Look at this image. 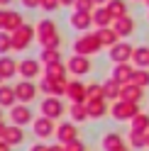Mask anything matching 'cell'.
Returning a JSON list of instances; mask_svg holds the SVG:
<instances>
[{
	"label": "cell",
	"instance_id": "cell-1",
	"mask_svg": "<svg viewBox=\"0 0 149 151\" xmlns=\"http://www.w3.org/2000/svg\"><path fill=\"white\" fill-rule=\"evenodd\" d=\"M37 39H39L42 49H61V34L56 29V22L51 17H44V20L37 22Z\"/></svg>",
	"mask_w": 149,
	"mask_h": 151
},
{
	"label": "cell",
	"instance_id": "cell-2",
	"mask_svg": "<svg viewBox=\"0 0 149 151\" xmlns=\"http://www.w3.org/2000/svg\"><path fill=\"white\" fill-rule=\"evenodd\" d=\"M139 112H142L139 102H129V100H122V98L110 105V115H113V119H117V122H132Z\"/></svg>",
	"mask_w": 149,
	"mask_h": 151
},
{
	"label": "cell",
	"instance_id": "cell-3",
	"mask_svg": "<svg viewBox=\"0 0 149 151\" xmlns=\"http://www.w3.org/2000/svg\"><path fill=\"white\" fill-rule=\"evenodd\" d=\"M39 112L44 117H49V119H61L69 112V107L64 105L61 98H56V95H44L42 102H39Z\"/></svg>",
	"mask_w": 149,
	"mask_h": 151
},
{
	"label": "cell",
	"instance_id": "cell-4",
	"mask_svg": "<svg viewBox=\"0 0 149 151\" xmlns=\"http://www.w3.org/2000/svg\"><path fill=\"white\" fill-rule=\"evenodd\" d=\"M100 49H103V46H100L95 32L93 34H83V37H78V39L73 42V54H78V56H93Z\"/></svg>",
	"mask_w": 149,
	"mask_h": 151
},
{
	"label": "cell",
	"instance_id": "cell-5",
	"mask_svg": "<svg viewBox=\"0 0 149 151\" xmlns=\"http://www.w3.org/2000/svg\"><path fill=\"white\" fill-rule=\"evenodd\" d=\"M37 37V29L32 24H22L17 32H12V51H25V49H30V44L32 39Z\"/></svg>",
	"mask_w": 149,
	"mask_h": 151
},
{
	"label": "cell",
	"instance_id": "cell-6",
	"mask_svg": "<svg viewBox=\"0 0 149 151\" xmlns=\"http://www.w3.org/2000/svg\"><path fill=\"white\" fill-rule=\"evenodd\" d=\"M66 88H69V78H59V81H54V78H46V76H42V81H39V93H44V95H66Z\"/></svg>",
	"mask_w": 149,
	"mask_h": 151
},
{
	"label": "cell",
	"instance_id": "cell-7",
	"mask_svg": "<svg viewBox=\"0 0 149 151\" xmlns=\"http://www.w3.org/2000/svg\"><path fill=\"white\" fill-rule=\"evenodd\" d=\"M32 132H34L37 139H49V137L56 134V119H49V117H44V115L34 117V122H32Z\"/></svg>",
	"mask_w": 149,
	"mask_h": 151
},
{
	"label": "cell",
	"instance_id": "cell-8",
	"mask_svg": "<svg viewBox=\"0 0 149 151\" xmlns=\"http://www.w3.org/2000/svg\"><path fill=\"white\" fill-rule=\"evenodd\" d=\"M66 66H69V73H71V76H76V78H83V76H88L90 68H93L90 56H78V54H73L71 59L66 61Z\"/></svg>",
	"mask_w": 149,
	"mask_h": 151
},
{
	"label": "cell",
	"instance_id": "cell-9",
	"mask_svg": "<svg viewBox=\"0 0 149 151\" xmlns=\"http://www.w3.org/2000/svg\"><path fill=\"white\" fill-rule=\"evenodd\" d=\"M108 54H110V61L113 63H132L135 46L129 42H120V44L113 46V49H108Z\"/></svg>",
	"mask_w": 149,
	"mask_h": 151
},
{
	"label": "cell",
	"instance_id": "cell-10",
	"mask_svg": "<svg viewBox=\"0 0 149 151\" xmlns=\"http://www.w3.org/2000/svg\"><path fill=\"white\" fill-rule=\"evenodd\" d=\"M15 93H17V102L30 105V102L37 98V93H39V86L32 83V81H20V83H15Z\"/></svg>",
	"mask_w": 149,
	"mask_h": 151
},
{
	"label": "cell",
	"instance_id": "cell-11",
	"mask_svg": "<svg viewBox=\"0 0 149 151\" xmlns=\"http://www.w3.org/2000/svg\"><path fill=\"white\" fill-rule=\"evenodd\" d=\"M54 137H56L59 144L66 146V144H71V141L78 139V124H76V122H71V119H69V122H59L56 134H54Z\"/></svg>",
	"mask_w": 149,
	"mask_h": 151
},
{
	"label": "cell",
	"instance_id": "cell-12",
	"mask_svg": "<svg viewBox=\"0 0 149 151\" xmlns=\"http://www.w3.org/2000/svg\"><path fill=\"white\" fill-rule=\"evenodd\" d=\"M10 122H12V124H20V127L32 124V122H34L32 107H30V105H22V102H17L15 107H10Z\"/></svg>",
	"mask_w": 149,
	"mask_h": 151
},
{
	"label": "cell",
	"instance_id": "cell-13",
	"mask_svg": "<svg viewBox=\"0 0 149 151\" xmlns=\"http://www.w3.org/2000/svg\"><path fill=\"white\" fill-rule=\"evenodd\" d=\"M66 98H69L71 102H86V100H88V83H83L81 78H73V81H69Z\"/></svg>",
	"mask_w": 149,
	"mask_h": 151
},
{
	"label": "cell",
	"instance_id": "cell-14",
	"mask_svg": "<svg viewBox=\"0 0 149 151\" xmlns=\"http://www.w3.org/2000/svg\"><path fill=\"white\" fill-rule=\"evenodd\" d=\"M42 61L39 59H22L20 61V78L22 81H34L37 76H39V71H42Z\"/></svg>",
	"mask_w": 149,
	"mask_h": 151
},
{
	"label": "cell",
	"instance_id": "cell-15",
	"mask_svg": "<svg viewBox=\"0 0 149 151\" xmlns=\"http://www.w3.org/2000/svg\"><path fill=\"white\" fill-rule=\"evenodd\" d=\"M135 63H115L113 66V71H110V76L117 81V83H132V76H135Z\"/></svg>",
	"mask_w": 149,
	"mask_h": 151
},
{
	"label": "cell",
	"instance_id": "cell-16",
	"mask_svg": "<svg viewBox=\"0 0 149 151\" xmlns=\"http://www.w3.org/2000/svg\"><path fill=\"white\" fill-rule=\"evenodd\" d=\"M69 24L76 32H88L90 27H93V12H71Z\"/></svg>",
	"mask_w": 149,
	"mask_h": 151
},
{
	"label": "cell",
	"instance_id": "cell-17",
	"mask_svg": "<svg viewBox=\"0 0 149 151\" xmlns=\"http://www.w3.org/2000/svg\"><path fill=\"white\" fill-rule=\"evenodd\" d=\"M95 37H98V42L103 49H113L115 44H120L122 39H120V34L113 29V27H103V29H95Z\"/></svg>",
	"mask_w": 149,
	"mask_h": 151
},
{
	"label": "cell",
	"instance_id": "cell-18",
	"mask_svg": "<svg viewBox=\"0 0 149 151\" xmlns=\"http://www.w3.org/2000/svg\"><path fill=\"white\" fill-rule=\"evenodd\" d=\"M86 107H88L90 119H103L108 112H110L108 100H105V98H100V100H88V102H86Z\"/></svg>",
	"mask_w": 149,
	"mask_h": 151
},
{
	"label": "cell",
	"instance_id": "cell-19",
	"mask_svg": "<svg viewBox=\"0 0 149 151\" xmlns=\"http://www.w3.org/2000/svg\"><path fill=\"white\" fill-rule=\"evenodd\" d=\"M113 29L120 34V39H125V37H132V34H135L137 27H135V20L127 15V17H120V20L113 22Z\"/></svg>",
	"mask_w": 149,
	"mask_h": 151
},
{
	"label": "cell",
	"instance_id": "cell-20",
	"mask_svg": "<svg viewBox=\"0 0 149 151\" xmlns=\"http://www.w3.org/2000/svg\"><path fill=\"white\" fill-rule=\"evenodd\" d=\"M0 73H3V78H15L17 73H20V61H15L12 56H0Z\"/></svg>",
	"mask_w": 149,
	"mask_h": 151
},
{
	"label": "cell",
	"instance_id": "cell-21",
	"mask_svg": "<svg viewBox=\"0 0 149 151\" xmlns=\"http://www.w3.org/2000/svg\"><path fill=\"white\" fill-rule=\"evenodd\" d=\"M3 141H7L10 146H20L22 141H25V127H20V124H7Z\"/></svg>",
	"mask_w": 149,
	"mask_h": 151
},
{
	"label": "cell",
	"instance_id": "cell-22",
	"mask_svg": "<svg viewBox=\"0 0 149 151\" xmlns=\"http://www.w3.org/2000/svg\"><path fill=\"white\" fill-rule=\"evenodd\" d=\"M69 117H71V122H76V124H83V122H88L90 115H88L86 102H71V107H69Z\"/></svg>",
	"mask_w": 149,
	"mask_h": 151
},
{
	"label": "cell",
	"instance_id": "cell-23",
	"mask_svg": "<svg viewBox=\"0 0 149 151\" xmlns=\"http://www.w3.org/2000/svg\"><path fill=\"white\" fill-rule=\"evenodd\" d=\"M120 93H122V83H117L113 76L103 81V95H105V100H113V102L120 100Z\"/></svg>",
	"mask_w": 149,
	"mask_h": 151
},
{
	"label": "cell",
	"instance_id": "cell-24",
	"mask_svg": "<svg viewBox=\"0 0 149 151\" xmlns=\"http://www.w3.org/2000/svg\"><path fill=\"white\" fill-rule=\"evenodd\" d=\"M113 15L108 12V7H95L93 10V27H98V29H103V27H113Z\"/></svg>",
	"mask_w": 149,
	"mask_h": 151
},
{
	"label": "cell",
	"instance_id": "cell-25",
	"mask_svg": "<svg viewBox=\"0 0 149 151\" xmlns=\"http://www.w3.org/2000/svg\"><path fill=\"white\" fill-rule=\"evenodd\" d=\"M44 76H46V78H54V81L66 78V76H69V66H66V61H59V63H49V66H44Z\"/></svg>",
	"mask_w": 149,
	"mask_h": 151
},
{
	"label": "cell",
	"instance_id": "cell-26",
	"mask_svg": "<svg viewBox=\"0 0 149 151\" xmlns=\"http://www.w3.org/2000/svg\"><path fill=\"white\" fill-rule=\"evenodd\" d=\"M17 105V93L15 86H0V107H15Z\"/></svg>",
	"mask_w": 149,
	"mask_h": 151
},
{
	"label": "cell",
	"instance_id": "cell-27",
	"mask_svg": "<svg viewBox=\"0 0 149 151\" xmlns=\"http://www.w3.org/2000/svg\"><path fill=\"white\" fill-rule=\"evenodd\" d=\"M142 95H144V88L135 86V83H125V86H122V93H120V98H122V100H129V102H139Z\"/></svg>",
	"mask_w": 149,
	"mask_h": 151
},
{
	"label": "cell",
	"instance_id": "cell-28",
	"mask_svg": "<svg viewBox=\"0 0 149 151\" xmlns=\"http://www.w3.org/2000/svg\"><path fill=\"white\" fill-rule=\"evenodd\" d=\"M132 63L135 68H149V46H135Z\"/></svg>",
	"mask_w": 149,
	"mask_h": 151
},
{
	"label": "cell",
	"instance_id": "cell-29",
	"mask_svg": "<svg viewBox=\"0 0 149 151\" xmlns=\"http://www.w3.org/2000/svg\"><path fill=\"white\" fill-rule=\"evenodd\" d=\"M100 144H103V151H113L117 146H122L125 141H122V137H120L117 132H105L103 139H100Z\"/></svg>",
	"mask_w": 149,
	"mask_h": 151
},
{
	"label": "cell",
	"instance_id": "cell-30",
	"mask_svg": "<svg viewBox=\"0 0 149 151\" xmlns=\"http://www.w3.org/2000/svg\"><path fill=\"white\" fill-rule=\"evenodd\" d=\"M105 7H108V12L113 15V20L127 17V3H125V0H110V3H108Z\"/></svg>",
	"mask_w": 149,
	"mask_h": 151
},
{
	"label": "cell",
	"instance_id": "cell-31",
	"mask_svg": "<svg viewBox=\"0 0 149 151\" xmlns=\"http://www.w3.org/2000/svg\"><path fill=\"white\" fill-rule=\"evenodd\" d=\"M129 129H132V132H144V134H147V132H149V115H147V112H139V115L129 122Z\"/></svg>",
	"mask_w": 149,
	"mask_h": 151
},
{
	"label": "cell",
	"instance_id": "cell-32",
	"mask_svg": "<svg viewBox=\"0 0 149 151\" xmlns=\"http://www.w3.org/2000/svg\"><path fill=\"white\" fill-rule=\"evenodd\" d=\"M22 24H27V22H25V17L17 12V10H10V17H7V27H5V32H10V34H12V32L20 29Z\"/></svg>",
	"mask_w": 149,
	"mask_h": 151
},
{
	"label": "cell",
	"instance_id": "cell-33",
	"mask_svg": "<svg viewBox=\"0 0 149 151\" xmlns=\"http://www.w3.org/2000/svg\"><path fill=\"white\" fill-rule=\"evenodd\" d=\"M39 61H42L44 66H49V63H59V61H61V49H42Z\"/></svg>",
	"mask_w": 149,
	"mask_h": 151
},
{
	"label": "cell",
	"instance_id": "cell-34",
	"mask_svg": "<svg viewBox=\"0 0 149 151\" xmlns=\"http://www.w3.org/2000/svg\"><path fill=\"white\" fill-rule=\"evenodd\" d=\"M129 146H132V149H144L147 146V134H144V132H132V129H129Z\"/></svg>",
	"mask_w": 149,
	"mask_h": 151
},
{
	"label": "cell",
	"instance_id": "cell-35",
	"mask_svg": "<svg viewBox=\"0 0 149 151\" xmlns=\"http://www.w3.org/2000/svg\"><path fill=\"white\" fill-rule=\"evenodd\" d=\"M10 51H12V34L0 32V56H7Z\"/></svg>",
	"mask_w": 149,
	"mask_h": 151
},
{
	"label": "cell",
	"instance_id": "cell-36",
	"mask_svg": "<svg viewBox=\"0 0 149 151\" xmlns=\"http://www.w3.org/2000/svg\"><path fill=\"white\" fill-rule=\"evenodd\" d=\"M132 83L139 88H147L149 86V68H137L135 76H132Z\"/></svg>",
	"mask_w": 149,
	"mask_h": 151
},
{
	"label": "cell",
	"instance_id": "cell-37",
	"mask_svg": "<svg viewBox=\"0 0 149 151\" xmlns=\"http://www.w3.org/2000/svg\"><path fill=\"white\" fill-rule=\"evenodd\" d=\"M100 98H105L103 95V83H88V100H100Z\"/></svg>",
	"mask_w": 149,
	"mask_h": 151
},
{
	"label": "cell",
	"instance_id": "cell-38",
	"mask_svg": "<svg viewBox=\"0 0 149 151\" xmlns=\"http://www.w3.org/2000/svg\"><path fill=\"white\" fill-rule=\"evenodd\" d=\"M93 10H95L93 0H76V5H73V12H93Z\"/></svg>",
	"mask_w": 149,
	"mask_h": 151
},
{
	"label": "cell",
	"instance_id": "cell-39",
	"mask_svg": "<svg viewBox=\"0 0 149 151\" xmlns=\"http://www.w3.org/2000/svg\"><path fill=\"white\" fill-rule=\"evenodd\" d=\"M42 10L44 12H54V10H59V7H61V0H42Z\"/></svg>",
	"mask_w": 149,
	"mask_h": 151
},
{
	"label": "cell",
	"instance_id": "cell-40",
	"mask_svg": "<svg viewBox=\"0 0 149 151\" xmlns=\"http://www.w3.org/2000/svg\"><path fill=\"white\" fill-rule=\"evenodd\" d=\"M7 17H10V10H7V7H0V32H5V27H7Z\"/></svg>",
	"mask_w": 149,
	"mask_h": 151
},
{
	"label": "cell",
	"instance_id": "cell-41",
	"mask_svg": "<svg viewBox=\"0 0 149 151\" xmlns=\"http://www.w3.org/2000/svg\"><path fill=\"white\" fill-rule=\"evenodd\" d=\"M66 151H86V144H83L81 139L71 141V144H66Z\"/></svg>",
	"mask_w": 149,
	"mask_h": 151
},
{
	"label": "cell",
	"instance_id": "cell-42",
	"mask_svg": "<svg viewBox=\"0 0 149 151\" xmlns=\"http://www.w3.org/2000/svg\"><path fill=\"white\" fill-rule=\"evenodd\" d=\"M20 3L27 7V10H37V7L42 5V0H20Z\"/></svg>",
	"mask_w": 149,
	"mask_h": 151
},
{
	"label": "cell",
	"instance_id": "cell-43",
	"mask_svg": "<svg viewBox=\"0 0 149 151\" xmlns=\"http://www.w3.org/2000/svg\"><path fill=\"white\" fill-rule=\"evenodd\" d=\"M30 151H49V144H44V141H37V144L30 146Z\"/></svg>",
	"mask_w": 149,
	"mask_h": 151
},
{
	"label": "cell",
	"instance_id": "cell-44",
	"mask_svg": "<svg viewBox=\"0 0 149 151\" xmlns=\"http://www.w3.org/2000/svg\"><path fill=\"white\" fill-rule=\"evenodd\" d=\"M49 151H66V146H64V144H59V141H56V144H51V146H49Z\"/></svg>",
	"mask_w": 149,
	"mask_h": 151
},
{
	"label": "cell",
	"instance_id": "cell-45",
	"mask_svg": "<svg viewBox=\"0 0 149 151\" xmlns=\"http://www.w3.org/2000/svg\"><path fill=\"white\" fill-rule=\"evenodd\" d=\"M0 151H12V146L7 144V141H3V139H0Z\"/></svg>",
	"mask_w": 149,
	"mask_h": 151
},
{
	"label": "cell",
	"instance_id": "cell-46",
	"mask_svg": "<svg viewBox=\"0 0 149 151\" xmlns=\"http://www.w3.org/2000/svg\"><path fill=\"white\" fill-rule=\"evenodd\" d=\"M110 3V0H93V5H95V7H105Z\"/></svg>",
	"mask_w": 149,
	"mask_h": 151
},
{
	"label": "cell",
	"instance_id": "cell-47",
	"mask_svg": "<svg viewBox=\"0 0 149 151\" xmlns=\"http://www.w3.org/2000/svg\"><path fill=\"white\" fill-rule=\"evenodd\" d=\"M76 5V0H61V7H73Z\"/></svg>",
	"mask_w": 149,
	"mask_h": 151
},
{
	"label": "cell",
	"instance_id": "cell-48",
	"mask_svg": "<svg viewBox=\"0 0 149 151\" xmlns=\"http://www.w3.org/2000/svg\"><path fill=\"white\" fill-rule=\"evenodd\" d=\"M5 129H7V124H5V122H3V119H0V139H3V137H5Z\"/></svg>",
	"mask_w": 149,
	"mask_h": 151
},
{
	"label": "cell",
	"instance_id": "cell-49",
	"mask_svg": "<svg viewBox=\"0 0 149 151\" xmlns=\"http://www.w3.org/2000/svg\"><path fill=\"white\" fill-rule=\"evenodd\" d=\"M113 151H129V146H127V144H122V146H117V149H113Z\"/></svg>",
	"mask_w": 149,
	"mask_h": 151
},
{
	"label": "cell",
	"instance_id": "cell-50",
	"mask_svg": "<svg viewBox=\"0 0 149 151\" xmlns=\"http://www.w3.org/2000/svg\"><path fill=\"white\" fill-rule=\"evenodd\" d=\"M12 3V0H0V7H3V5H10Z\"/></svg>",
	"mask_w": 149,
	"mask_h": 151
},
{
	"label": "cell",
	"instance_id": "cell-51",
	"mask_svg": "<svg viewBox=\"0 0 149 151\" xmlns=\"http://www.w3.org/2000/svg\"><path fill=\"white\" fill-rule=\"evenodd\" d=\"M3 81H5V78H3V73H0V86H5V83H3Z\"/></svg>",
	"mask_w": 149,
	"mask_h": 151
},
{
	"label": "cell",
	"instance_id": "cell-52",
	"mask_svg": "<svg viewBox=\"0 0 149 151\" xmlns=\"http://www.w3.org/2000/svg\"><path fill=\"white\" fill-rule=\"evenodd\" d=\"M147 149H149V132H147Z\"/></svg>",
	"mask_w": 149,
	"mask_h": 151
},
{
	"label": "cell",
	"instance_id": "cell-53",
	"mask_svg": "<svg viewBox=\"0 0 149 151\" xmlns=\"http://www.w3.org/2000/svg\"><path fill=\"white\" fill-rule=\"evenodd\" d=\"M0 119H3V107H0Z\"/></svg>",
	"mask_w": 149,
	"mask_h": 151
},
{
	"label": "cell",
	"instance_id": "cell-54",
	"mask_svg": "<svg viewBox=\"0 0 149 151\" xmlns=\"http://www.w3.org/2000/svg\"><path fill=\"white\" fill-rule=\"evenodd\" d=\"M135 3H147V0H135Z\"/></svg>",
	"mask_w": 149,
	"mask_h": 151
},
{
	"label": "cell",
	"instance_id": "cell-55",
	"mask_svg": "<svg viewBox=\"0 0 149 151\" xmlns=\"http://www.w3.org/2000/svg\"><path fill=\"white\" fill-rule=\"evenodd\" d=\"M144 5H147V7H149V0H147V3H144Z\"/></svg>",
	"mask_w": 149,
	"mask_h": 151
}]
</instances>
